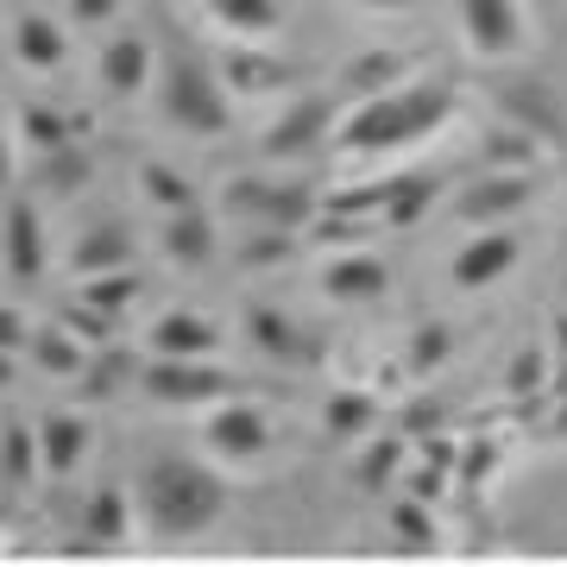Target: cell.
Returning a JSON list of instances; mask_svg holds the SVG:
<instances>
[{"instance_id":"obj_23","label":"cell","mask_w":567,"mask_h":567,"mask_svg":"<svg viewBox=\"0 0 567 567\" xmlns=\"http://www.w3.org/2000/svg\"><path fill=\"white\" fill-rule=\"evenodd\" d=\"M372 416H379L372 391H334V398L322 404V429L334 435V442H353V435H365V429H372Z\"/></svg>"},{"instance_id":"obj_3","label":"cell","mask_w":567,"mask_h":567,"mask_svg":"<svg viewBox=\"0 0 567 567\" xmlns=\"http://www.w3.org/2000/svg\"><path fill=\"white\" fill-rule=\"evenodd\" d=\"M234 89H227L221 70H208L189 44H171V51H158V107L164 121L183 126V133H227V121H234Z\"/></svg>"},{"instance_id":"obj_33","label":"cell","mask_w":567,"mask_h":567,"mask_svg":"<svg viewBox=\"0 0 567 567\" xmlns=\"http://www.w3.org/2000/svg\"><path fill=\"white\" fill-rule=\"evenodd\" d=\"M89 360H95V365H82V385L95 391V398H102V391H121L126 372H133V360H126V353H89Z\"/></svg>"},{"instance_id":"obj_5","label":"cell","mask_w":567,"mask_h":567,"mask_svg":"<svg viewBox=\"0 0 567 567\" xmlns=\"http://www.w3.org/2000/svg\"><path fill=\"white\" fill-rule=\"evenodd\" d=\"M454 20H461L466 44L492 63L524 51V0H454Z\"/></svg>"},{"instance_id":"obj_19","label":"cell","mask_w":567,"mask_h":567,"mask_svg":"<svg viewBox=\"0 0 567 567\" xmlns=\"http://www.w3.org/2000/svg\"><path fill=\"white\" fill-rule=\"evenodd\" d=\"M39 442H44V473H76L82 454H89V423L82 416H70V410H58V416H44L39 423Z\"/></svg>"},{"instance_id":"obj_30","label":"cell","mask_w":567,"mask_h":567,"mask_svg":"<svg viewBox=\"0 0 567 567\" xmlns=\"http://www.w3.org/2000/svg\"><path fill=\"white\" fill-rule=\"evenodd\" d=\"M39 158H44V183H51L58 196H70V189L89 183V158H82L76 145H51V152H39Z\"/></svg>"},{"instance_id":"obj_12","label":"cell","mask_w":567,"mask_h":567,"mask_svg":"<svg viewBox=\"0 0 567 567\" xmlns=\"http://www.w3.org/2000/svg\"><path fill=\"white\" fill-rule=\"evenodd\" d=\"M133 252H140L133 227H126V221H102V227H89V234L70 246V265H76V278H102V271H126Z\"/></svg>"},{"instance_id":"obj_26","label":"cell","mask_w":567,"mask_h":567,"mask_svg":"<svg viewBox=\"0 0 567 567\" xmlns=\"http://www.w3.org/2000/svg\"><path fill=\"white\" fill-rule=\"evenodd\" d=\"M297 252V227H252L240 246H234V259L246 265V271H259V265H284Z\"/></svg>"},{"instance_id":"obj_35","label":"cell","mask_w":567,"mask_h":567,"mask_svg":"<svg viewBox=\"0 0 567 567\" xmlns=\"http://www.w3.org/2000/svg\"><path fill=\"white\" fill-rule=\"evenodd\" d=\"M25 133H32L44 152H51V145H70V121H51L44 107H25Z\"/></svg>"},{"instance_id":"obj_28","label":"cell","mask_w":567,"mask_h":567,"mask_svg":"<svg viewBox=\"0 0 567 567\" xmlns=\"http://www.w3.org/2000/svg\"><path fill=\"white\" fill-rule=\"evenodd\" d=\"M7 466H13V486H32L44 466V442H39V423H13L7 435Z\"/></svg>"},{"instance_id":"obj_24","label":"cell","mask_w":567,"mask_h":567,"mask_svg":"<svg viewBox=\"0 0 567 567\" xmlns=\"http://www.w3.org/2000/svg\"><path fill=\"white\" fill-rule=\"evenodd\" d=\"M208 13L240 39H265L278 25V0H208Z\"/></svg>"},{"instance_id":"obj_37","label":"cell","mask_w":567,"mask_h":567,"mask_svg":"<svg viewBox=\"0 0 567 567\" xmlns=\"http://www.w3.org/2000/svg\"><path fill=\"white\" fill-rule=\"evenodd\" d=\"M353 7H365V13H404L410 0H353Z\"/></svg>"},{"instance_id":"obj_8","label":"cell","mask_w":567,"mask_h":567,"mask_svg":"<svg viewBox=\"0 0 567 567\" xmlns=\"http://www.w3.org/2000/svg\"><path fill=\"white\" fill-rule=\"evenodd\" d=\"M536 203V177L529 171H492V177H480V183H466L461 196H454V215L461 221H473V227H498V221H511L517 208H529Z\"/></svg>"},{"instance_id":"obj_2","label":"cell","mask_w":567,"mask_h":567,"mask_svg":"<svg viewBox=\"0 0 567 567\" xmlns=\"http://www.w3.org/2000/svg\"><path fill=\"white\" fill-rule=\"evenodd\" d=\"M447 121H454V82L410 76L353 107L334 133V145L341 152H404V145H423L429 133H442Z\"/></svg>"},{"instance_id":"obj_29","label":"cell","mask_w":567,"mask_h":567,"mask_svg":"<svg viewBox=\"0 0 567 567\" xmlns=\"http://www.w3.org/2000/svg\"><path fill=\"white\" fill-rule=\"evenodd\" d=\"M25 353H32L44 372H63V379H76L82 365H89V353H82L70 334H39V341H25Z\"/></svg>"},{"instance_id":"obj_10","label":"cell","mask_w":567,"mask_h":567,"mask_svg":"<svg viewBox=\"0 0 567 567\" xmlns=\"http://www.w3.org/2000/svg\"><path fill=\"white\" fill-rule=\"evenodd\" d=\"M145 385H152V398H164V404L234 398V379H227V372H215L208 360H158L152 372H145Z\"/></svg>"},{"instance_id":"obj_17","label":"cell","mask_w":567,"mask_h":567,"mask_svg":"<svg viewBox=\"0 0 567 567\" xmlns=\"http://www.w3.org/2000/svg\"><path fill=\"white\" fill-rule=\"evenodd\" d=\"M7 259H13V284L44 278V227H39V208L25 203V196L7 215Z\"/></svg>"},{"instance_id":"obj_18","label":"cell","mask_w":567,"mask_h":567,"mask_svg":"<svg viewBox=\"0 0 567 567\" xmlns=\"http://www.w3.org/2000/svg\"><path fill=\"white\" fill-rule=\"evenodd\" d=\"M152 353H158V360H208V353H215V328H208L203 316H189V309H171V316H158V328H152Z\"/></svg>"},{"instance_id":"obj_6","label":"cell","mask_w":567,"mask_h":567,"mask_svg":"<svg viewBox=\"0 0 567 567\" xmlns=\"http://www.w3.org/2000/svg\"><path fill=\"white\" fill-rule=\"evenodd\" d=\"M203 442H208V454H215V461L246 466V461H259L265 447H271V416H265L259 404H246V398H227V404L208 416Z\"/></svg>"},{"instance_id":"obj_13","label":"cell","mask_w":567,"mask_h":567,"mask_svg":"<svg viewBox=\"0 0 567 567\" xmlns=\"http://www.w3.org/2000/svg\"><path fill=\"white\" fill-rule=\"evenodd\" d=\"M322 290L341 297V303H379L391 290V271H385V259H372V252H341V259H328Z\"/></svg>"},{"instance_id":"obj_1","label":"cell","mask_w":567,"mask_h":567,"mask_svg":"<svg viewBox=\"0 0 567 567\" xmlns=\"http://www.w3.org/2000/svg\"><path fill=\"white\" fill-rule=\"evenodd\" d=\"M133 505L158 543H196L227 517V480L189 454H152L133 473Z\"/></svg>"},{"instance_id":"obj_7","label":"cell","mask_w":567,"mask_h":567,"mask_svg":"<svg viewBox=\"0 0 567 567\" xmlns=\"http://www.w3.org/2000/svg\"><path fill=\"white\" fill-rule=\"evenodd\" d=\"M341 133V102L334 95H309V102H290L284 121L265 133V152L271 158H309L316 145H328Z\"/></svg>"},{"instance_id":"obj_25","label":"cell","mask_w":567,"mask_h":567,"mask_svg":"<svg viewBox=\"0 0 567 567\" xmlns=\"http://www.w3.org/2000/svg\"><path fill=\"white\" fill-rule=\"evenodd\" d=\"M140 189L152 196L158 208H171V215H183V208H203V196H196V183L177 177L171 164H145L140 171Z\"/></svg>"},{"instance_id":"obj_22","label":"cell","mask_w":567,"mask_h":567,"mask_svg":"<svg viewBox=\"0 0 567 567\" xmlns=\"http://www.w3.org/2000/svg\"><path fill=\"white\" fill-rule=\"evenodd\" d=\"M221 76H227V89H234V95H252V89H259V95H271V89H284V82H290V70H284V63H271V58H259V51H227Z\"/></svg>"},{"instance_id":"obj_9","label":"cell","mask_w":567,"mask_h":567,"mask_svg":"<svg viewBox=\"0 0 567 567\" xmlns=\"http://www.w3.org/2000/svg\"><path fill=\"white\" fill-rule=\"evenodd\" d=\"M517 259H524V240H517L511 227H486L480 240H466L461 252H454V284H461V290H492L498 278L517 271Z\"/></svg>"},{"instance_id":"obj_4","label":"cell","mask_w":567,"mask_h":567,"mask_svg":"<svg viewBox=\"0 0 567 567\" xmlns=\"http://www.w3.org/2000/svg\"><path fill=\"white\" fill-rule=\"evenodd\" d=\"M221 208L246 227H309L322 215V196L297 177H234L221 189Z\"/></svg>"},{"instance_id":"obj_14","label":"cell","mask_w":567,"mask_h":567,"mask_svg":"<svg viewBox=\"0 0 567 567\" xmlns=\"http://www.w3.org/2000/svg\"><path fill=\"white\" fill-rule=\"evenodd\" d=\"M164 259L183 265V271H203L215 252H221V240H215V221H208V208H183V215H171L158 234Z\"/></svg>"},{"instance_id":"obj_27","label":"cell","mask_w":567,"mask_h":567,"mask_svg":"<svg viewBox=\"0 0 567 567\" xmlns=\"http://www.w3.org/2000/svg\"><path fill=\"white\" fill-rule=\"evenodd\" d=\"M133 297H140V278H133V265H126V271H102V278L82 284V303H95L102 316H121Z\"/></svg>"},{"instance_id":"obj_38","label":"cell","mask_w":567,"mask_h":567,"mask_svg":"<svg viewBox=\"0 0 567 567\" xmlns=\"http://www.w3.org/2000/svg\"><path fill=\"white\" fill-rule=\"evenodd\" d=\"M561 435H567V416H561Z\"/></svg>"},{"instance_id":"obj_11","label":"cell","mask_w":567,"mask_h":567,"mask_svg":"<svg viewBox=\"0 0 567 567\" xmlns=\"http://www.w3.org/2000/svg\"><path fill=\"white\" fill-rule=\"evenodd\" d=\"M95 76H102V89L114 95V102H126V95H140L145 82L158 76V58H152V44H145L140 32H126V39H107L102 44Z\"/></svg>"},{"instance_id":"obj_21","label":"cell","mask_w":567,"mask_h":567,"mask_svg":"<svg viewBox=\"0 0 567 567\" xmlns=\"http://www.w3.org/2000/svg\"><path fill=\"white\" fill-rule=\"evenodd\" d=\"M126 511H140L126 492H114V486H102L95 498H89V511H82V543L89 548H126Z\"/></svg>"},{"instance_id":"obj_15","label":"cell","mask_w":567,"mask_h":567,"mask_svg":"<svg viewBox=\"0 0 567 567\" xmlns=\"http://www.w3.org/2000/svg\"><path fill=\"white\" fill-rule=\"evenodd\" d=\"M498 102H505L511 126H524V133H536V140H567L561 107H555V95H548L543 82H511V89H498Z\"/></svg>"},{"instance_id":"obj_32","label":"cell","mask_w":567,"mask_h":567,"mask_svg":"<svg viewBox=\"0 0 567 567\" xmlns=\"http://www.w3.org/2000/svg\"><path fill=\"white\" fill-rule=\"evenodd\" d=\"M435 189H442L435 177H404V183H391V189H385L391 221H410V215H423V208L435 203Z\"/></svg>"},{"instance_id":"obj_36","label":"cell","mask_w":567,"mask_h":567,"mask_svg":"<svg viewBox=\"0 0 567 567\" xmlns=\"http://www.w3.org/2000/svg\"><path fill=\"white\" fill-rule=\"evenodd\" d=\"M114 13H121V0H70V20L76 25H102Z\"/></svg>"},{"instance_id":"obj_16","label":"cell","mask_w":567,"mask_h":567,"mask_svg":"<svg viewBox=\"0 0 567 567\" xmlns=\"http://www.w3.org/2000/svg\"><path fill=\"white\" fill-rule=\"evenodd\" d=\"M398 82H410V58L404 51H360V58L341 70V95H353V102H372V95H385V89H398Z\"/></svg>"},{"instance_id":"obj_31","label":"cell","mask_w":567,"mask_h":567,"mask_svg":"<svg viewBox=\"0 0 567 567\" xmlns=\"http://www.w3.org/2000/svg\"><path fill=\"white\" fill-rule=\"evenodd\" d=\"M365 466H353V480H360L365 492H385L391 480H398V466H404V442H379L360 454Z\"/></svg>"},{"instance_id":"obj_34","label":"cell","mask_w":567,"mask_h":567,"mask_svg":"<svg viewBox=\"0 0 567 567\" xmlns=\"http://www.w3.org/2000/svg\"><path fill=\"white\" fill-rule=\"evenodd\" d=\"M391 536L398 543H410V548H435L442 536H435V524L423 517V505H398L391 511Z\"/></svg>"},{"instance_id":"obj_20","label":"cell","mask_w":567,"mask_h":567,"mask_svg":"<svg viewBox=\"0 0 567 567\" xmlns=\"http://www.w3.org/2000/svg\"><path fill=\"white\" fill-rule=\"evenodd\" d=\"M13 51H20L25 70H58L63 51H70V39H63V25L51 20V13H20V25H13Z\"/></svg>"}]
</instances>
